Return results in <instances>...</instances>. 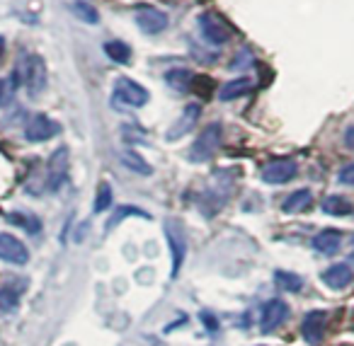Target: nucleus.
<instances>
[{
	"label": "nucleus",
	"mask_w": 354,
	"mask_h": 346,
	"mask_svg": "<svg viewBox=\"0 0 354 346\" xmlns=\"http://www.w3.org/2000/svg\"><path fill=\"white\" fill-rule=\"evenodd\" d=\"M320 278H323L325 286L333 288V291H342V288H347L349 283L354 281V271L349 264H333V267H328L320 273Z\"/></svg>",
	"instance_id": "13"
},
{
	"label": "nucleus",
	"mask_w": 354,
	"mask_h": 346,
	"mask_svg": "<svg viewBox=\"0 0 354 346\" xmlns=\"http://www.w3.org/2000/svg\"><path fill=\"white\" fill-rule=\"evenodd\" d=\"M66 172H68V151L59 148L54 155L49 157V175H46V186L51 191L59 189L66 180Z\"/></svg>",
	"instance_id": "12"
},
{
	"label": "nucleus",
	"mask_w": 354,
	"mask_h": 346,
	"mask_svg": "<svg viewBox=\"0 0 354 346\" xmlns=\"http://www.w3.org/2000/svg\"><path fill=\"white\" fill-rule=\"evenodd\" d=\"M310 204H313V194H310V189H296L284 199L281 211H284V213H304Z\"/></svg>",
	"instance_id": "17"
},
{
	"label": "nucleus",
	"mask_w": 354,
	"mask_h": 346,
	"mask_svg": "<svg viewBox=\"0 0 354 346\" xmlns=\"http://www.w3.org/2000/svg\"><path fill=\"white\" fill-rule=\"evenodd\" d=\"M274 283L279 291H286V293H299L304 288V278L294 271H284V269H277L274 271Z\"/></svg>",
	"instance_id": "19"
},
{
	"label": "nucleus",
	"mask_w": 354,
	"mask_h": 346,
	"mask_svg": "<svg viewBox=\"0 0 354 346\" xmlns=\"http://www.w3.org/2000/svg\"><path fill=\"white\" fill-rule=\"evenodd\" d=\"M323 334H325V312L323 310L308 312L304 317V325H301V336L313 346L323 339Z\"/></svg>",
	"instance_id": "14"
},
{
	"label": "nucleus",
	"mask_w": 354,
	"mask_h": 346,
	"mask_svg": "<svg viewBox=\"0 0 354 346\" xmlns=\"http://www.w3.org/2000/svg\"><path fill=\"white\" fill-rule=\"evenodd\" d=\"M20 305V291L12 286L0 288V312H12Z\"/></svg>",
	"instance_id": "24"
},
{
	"label": "nucleus",
	"mask_w": 354,
	"mask_h": 346,
	"mask_svg": "<svg viewBox=\"0 0 354 346\" xmlns=\"http://www.w3.org/2000/svg\"><path fill=\"white\" fill-rule=\"evenodd\" d=\"M8 220H10L12 225H20L22 230H27L30 235H37L41 230V223H39V218H35V215H30V213H10L8 215Z\"/></svg>",
	"instance_id": "23"
},
{
	"label": "nucleus",
	"mask_w": 354,
	"mask_h": 346,
	"mask_svg": "<svg viewBox=\"0 0 354 346\" xmlns=\"http://www.w3.org/2000/svg\"><path fill=\"white\" fill-rule=\"evenodd\" d=\"M296 175H299V165H296L291 157H281V160H274L262 167L260 177L267 184H286V182H291Z\"/></svg>",
	"instance_id": "7"
},
{
	"label": "nucleus",
	"mask_w": 354,
	"mask_h": 346,
	"mask_svg": "<svg viewBox=\"0 0 354 346\" xmlns=\"http://www.w3.org/2000/svg\"><path fill=\"white\" fill-rule=\"evenodd\" d=\"M165 83L170 85L172 90H187L189 85H192V73H189L187 68H172L165 73Z\"/></svg>",
	"instance_id": "22"
},
{
	"label": "nucleus",
	"mask_w": 354,
	"mask_h": 346,
	"mask_svg": "<svg viewBox=\"0 0 354 346\" xmlns=\"http://www.w3.org/2000/svg\"><path fill=\"white\" fill-rule=\"evenodd\" d=\"M61 131V126L46 114H32L30 122L25 124V138L30 143H44L54 138Z\"/></svg>",
	"instance_id": "6"
},
{
	"label": "nucleus",
	"mask_w": 354,
	"mask_h": 346,
	"mask_svg": "<svg viewBox=\"0 0 354 346\" xmlns=\"http://www.w3.org/2000/svg\"><path fill=\"white\" fill-rule=\"evenodd\" d=\"M221 141H223L221 124H216V122L209 124V126L202 131V136H199L197 141L192 143V148H189V160L192 162H209L218 153Z\"/></svg>",
	"instance_id": "2"
},
{
	"label": "nucleus",
	"mask_w": 354,
	"mask_h": 346,
	"mask_svg": "<svg viewBox=\"0 0 354 346\" xmlns=\"http://www.w3.org/2000/svg\"><path fill=\"white\" fill-rule=\"evenodd\" d=\"M129 215H146V211L136 209V206H122V209H117V213H114L112 218L107 220V230H112L114 225L119 223V220L129 218Z\"/></svg>",
	"instance_id": "27"
},
{
	"label": "nucleus",
	"mask_w": 354,
	"mask_h": 346,
	"mask_svg": "<svg viewBox=\"0 0 354 346\" xmlns=\"http://www.w3.org/2000/svg\"><path fill=\"white\" fill-rule=\"evenodd\" d=\"M339 244H342V233L335 228L323 230V233H318L313 238V249L320 254H335L339 249Z\"/></svg>",
	"instance_id": "16"
},
{
	"label": "nucleus",
	"mask_w": 354,
	"mask_h": 346,
	"mask_svg": "<svg viewBox=\"0 0 354 346\" xmlns=\"http://www.w3.org/2000/svg\"><path fill=\"white\" fill-rule=\"evenodd\" d=\"M10 90H12V83H8V80L0 78V107L10 99Z\"/></svg>",
	"instance_id": "29"
},
{
	"label": "nucleus",
	"mask_w": 354,
	"mask_h": 346,
	"mask_svg": "<svg viewBox=\"0 0 354 346\" xmlns=\"http://www.w3.org/2000/svg\"><path fill=\"white\" fill-rule=\"evenodd\" d=\"M119 160H122V165L127 167V170L136 172V175H143V177H151L153 175L151 162H148L143 155H138L136 151H129V148H127V151L119 155Z\"/></svg>",
	"instance_id": "18"
},
{
	"label": "nucleus",
	"mask_w": 354,
	"mask_h": 346,
	"mask_svg": "<svg viewBox=\"0 0 354 346\" xmlns=\"http://www.w3.org/2000/svg\"><path fill=\"white\" fill-rule=\"evenodd\" d=\"M252 88H255V83H252L250 78H233V80H228L226 85H221L218 99H221V102H233V99L245 97L248 93H252Z\"/></svg>",
	"instance_id": "15"
},
{
	"label": "nucleus",
	"mask_w": 354,
	"mask_h": 346,
	"mask_svg": "<svg viewBox=\"0 0 354 346\" xmlns=\"http://www.w3.org/2000/svg\"><path fill=\"white\" fill-rule=\"evenodd\" d=\"M15 75L32 97H37L46 88V64L41 61V56H25L15 68Z\"/></svg>",
	"instance_id": "1"
},
{
	"label": "nucleus",
	"mask_w": 354,
	"mask_h": 346,
	"mask_svg": "<svg viewBox=\"0 0 354 346\" xmlns=\"http://www.w3.org/2000/svg\"><path fill=\"white\" fill-rule=\"evenodd\" d=\"M199 117H202V107L199 104H187V107L183 109V114H180V119H177L175 124H172L170 128H167V141L175 143L180 141L183 136H187L189 131H192L194 126L199 124Z\"/></svg>",
	"instance_id": "9"
},
{
	"label": "nucleus",
	"mask_w": 354,
	"mask_h": 346,
	"mask_svg": "<svg viewBox=\"0 0 354 346\" xmlns=\"http://www.w3.org/2000/svg\"><path fill=\"white\" fill-rule=\"evenodd\" d=\"M136 25L143 35H160L162 30H167V15L158 8L141 6L136 10Z\"/></svg>",
	"instance_id": "10"
},
{
	"label": "nucleus",
	"mask_w": 354,
	"mask_h": 346,
	"mask_svg": "<svg viewBox=\"0 0 354 346\" xmlns=\"http://www.w3.org/2000/svg\"><path fill=\"white\" fill-rule=\"evenodd\" d=\"M344 146H347L349 151H354V126H349L347 131H344Z\"/></svg>",
	"instance_id": "31"
},
{
	"label": "nucleus",
	"mask_w": 354,
	"mask_h": 346,
	"mask_svg": "<svg viewBox=\"0 0 354 346\" xmlns=\"http://www.w3.org/2000/svg\"><path fill=\"white\" fill-rule=\"evenodd\" d=\"M73 12L83 22H88V25H97V22H100L97 10H95V8L90 6V3H85V0H75V3H73Z\"/></svg>",
	"instance_id": "25"
},
{
	"label": "nucleus",
	"mask_w": 354,
	"mask_h": 346,
	"mask_svg": "<svg viewBox=\"0 0 354 346\" xmlns=\"http://www.w3.org/2000/svg\"><path fill=\"white\" fill-rule=\"evenodd\" d=\"M104 54H107L114 64H124V66L131 64V46L124 44V41H119V39L107 41V44H104Z\"/></svg>",
	"instance_id": "21"
},
{
	"label": "nucleus",
	"mask_w": 354,
	"mask_h": 346,
	"mask_svg": "<svg viewBox=\"0 0 354 346\" xmlns=\"http://www.w3.org/2000/svg\"><path fill=\"white\" fill-rule=\"evenodd\" d=\"M199 32H202L204 41L212 46L228 44L233 37V30L228 27V22L223 17H218L216 12H202L199 15Z\"/></svg>",
	"instance_id": "3"
},
{
	"label": "nucleus",
	"mask_w": 354,
	"mask_h": 346,
	"mask_svg": "<svg viewBox=\"0 0 354 346\" xmlns=\"http://www.w3.org/2000/svg\"><path fill=\"white\" fill-rule=\"evenodd\" d=\"M112 199H114L112 186H109V184H100L97 196H95V204H93V211H95V213H104V211L112 206Z\"/></svg>",
	"instance_id": "26"
},
{
	"label": "nucleus",
	"mask_w": 354,
	"mask_h": 346,
	"mask_svg": "<svg viewBox=\"0 0 354 346\" xmlns=\"http://www.w3.org/2000/svg\"><path fill=\"white\" fill-rule=\"evenodd\" d=\"M202 322L209 327V331H216V329H218L216 320H214V315H209V312H202Z\"/></svg>",
	"instance_id": "30"
},
{
	"label": "nucleus",
	"mask_w": 354,
	"mask_h": 346,
	"mask_svg": "<svg viewBox=\"0 0 354 346\" xmlns=\"http://www.w3.org/2000/svg\"><path fill=\"white\" fill-rule=\"evenodd\" d=\"M337 182L344 186H354V162H349V165H344L342 170L337 172Z\"/></svg>",
	"instance_id": "28"
},
{
	"label": "nucleus",
	"mask_w": 354,
	"mask_h": 346,
	"mask_svg": "<svg viewBox=\"0 0 354 346\" xmlns=\"http://www.w3.org/2000/svg\"><path fill=\"white\" fill-rule=\"evenodd\" d=\"M286 317H289V305H286L284 300H279V298H272V300H267L265 307H262V312H260L262 331L277 329L279 325H284Z\"/></svg>",
	"instance_id": "11"
},
{
	"label": "nucleus",
	"mask_w": 354,
	"mask_h": 346,
	"mask_svg": "<svg viewBox=\"0 0 354 346\" xmlns=\"http://www.w3.org/2000/svg\"><path fill=\"white\" fill-rule=\"evenodd\" d=\"M148 90L143 88V85H138L136 80L131 78H119L117 83H114V99H117L119 104H127V107H143V104L148 102Z\"/></svg>",
	"instance_id": "5"
},
{
	"label": "nucleus",
	"mask_w": 354,
	"mask_h": 346,
	"mask_svg": "<svg viewBox=\"0 0 354 346\" xmlns=\"http://www.w3.org/2000/svg\"><path fill=\"white\" fill-rule=\"evenodd\" d=\"M0 259L8 262V264H17V267H22V264L30 262V252H27L25 242L17 240L15 235L0 233Z\"/></svg>",
	"instance_id": "8"
},
{
	"label": "nucleus",
	"mask_w": 354,
	"mask_h": 346,
	"mask_svg": "<svg viewBox=\"0 0 354 346\" xmlns=\"http://www.w3.org/2000/svg\"><path fill=\"white\" fill-rule=\"evenodd\" d=\"M323 211L328 215H352L354 213V206L349 204L344 196L333 194V196H328V199L323 201Z\"/></svg>",
	"instance_id": "20"
},
{
	"label": "nucleus",
	"mask_w": 354,
	"mask_h": 346,
	"mask_svg": "<svg viewBox=\"0 0 354 346\" xmlns=\"http://www.w3.org/2000/svg\"><path fill=\"white\" fill-rule=\"evenodd\" d=\"M165 240L170 244L172 254V278L180 276V269L185 264V252H187V240H185V230L177 220H165Z\"/></svg>",
	"instance_id": "4"
}]
</instances>
